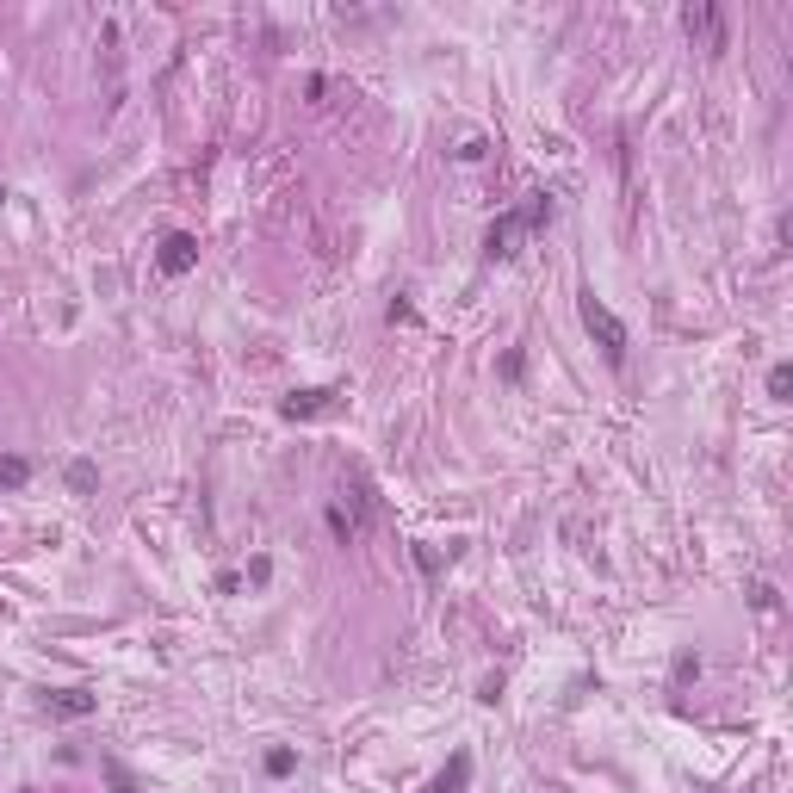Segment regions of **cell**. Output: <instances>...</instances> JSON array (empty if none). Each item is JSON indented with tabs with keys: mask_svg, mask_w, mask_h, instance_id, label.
Segmentation results:
<instances>
[{
	"mask_svg": "<svg viewBox=\"0 0 793 793\" xmlns=\"http://www.w3.org/2000/svg\"><path fill=\"white\" fill-rule=\"evenodd\" d=\"M539 224H552V199H545V192H533L521 211H509V217H496V224H490L484 255H490V261H509V255H515V242H521L527 230H539Z\"/></svg>",
	"mask_w": 793,
	"mask_h": 793,
	"instance_id": "6da1fadb",
	"label": "cell"
},
{
	"mask_svg": "<svg viewBox=\"0 0 793 793\" xmlns=\"http://www.w3.org/2000/svg\"><path fill=\"white\" fill-rule=\"evenodd\" d=\"M576 310H583V329L601 341V354L620 366V360H626V323H620V316H614V310H608L595 291H583V304H576Z\"/></svg>",
	"mask_w": 793,
	"mask_h": 793,
	"instance_id": "7a4b0ae2",
	"label": "cell"
},
{
	"mask_svg": "<svg viewBox=\"0 0 793 793\" xmlns=\"http://www.w3.org/2000/svg\"><path fill=\"white\" fill-rule=\"evenodd\" d=\"M161 273L168 279H180V273H192V261H199V236H186V230H174V236H161Z\"/></svg>",
	"mask_w": 793,
	"mask_h": 793,
	"instance_id": "3957f363",
	"label": "cell"
},
{
	"mask_svg": "<svg viewBox=\"0 0 793 793\" xmlns=\"http://www.w3.org/2000/svg\"><path fill=\"white\" fill-rule=\"evenodd\" d=\"M44 713H56V719H87V713H94V694H87V688H56V694H44Z\"/></svg>",
	"mask_w": 793,
	"mask_h": 793,
	"instance_id": "277c9868",
	"label": "cell"
},
{
	"mask_svg": "<svg viewBox=\"0 0 793 793\" xmlns=\"http://www.w3.org/2000/svg\"><path fill=\"white\" fill-rule=\"evenodd\" d=\"M682 25H688V31H700V37H707L713 50L725 44V19H719L713 6H688V12H682Z\"/></svg>",
	"mask_w": 793,
	"mask_h": 793,
	"instance_id": "5b68a950",
	"label": "cell"
},
{
	"mask_svg": "<svg viewBox=\"0 0 793 793\" xmlns=\"http://www.w3.org/2000/svg\"><path fill=\"white\" fill-rule=\"evenodd\" d=\"M465 781H471V756L459 750V756H453V763L434 775V788H428V793H465Z\"/></svg>",
	"mask_w": 793,
	"mask_h": 793,
	"instance_id": "8992f818",
	"label": "cell"
},
{
	"mask_svg": "<svg viewBox=\"0 0 793 793\" xmlns=\"http://www.w3.org/2000/svg\"><path fill=\"white\" fill-rule=\"evenodd\" d=\"M329 403V391H291L285 396V421H304V415H316Z\"/></svg>",
	"mask_w": 793,
	"mask_h": 793,
	"instance_id": "52a82bcc",
	"label": "cell"
},
{
	"mask_svg": "<svg viewBox=\"0 0 793 793\" xmlns=\"http://www.w3.org/2000/svg\"><path fill=\"white\" fill-rule=\"evenodd\" d=\"M25 478H31V459H19V453H6V459H0V484H6V490H19Z\"/></svg>",
	"mask_w": 793,
	"mask_h": 793,
	"instance_id": "ba28073f",
	"label": "cell"
},
{
	"mask_svg": "<svg viewBox=\"0 0 793 793\" xmlns=\"http://www.w3.org/2000/svg\"><path fill=\"white\" fill-rule=\"evenodd\" d=\"M94 484H100V471H94L87 459H75V465H69V490H81V496H87Z\"/></svg>",
	"mask_w": 793,
	"mask_h": 793,
	"instance_id": "9c48e42d",
	"label": "cell"
},
{
	"mask_svg": "<svg viewBox=\"0 0 793 793\" xmlns=\"http://www.w3.org/2000/svg\"><path fill=\"white\" fill-rule=\"evenodd\" d=\"M106 781H112V793H136L131 769H125V763H119V756H106Z\"/></svg>",
	"mask_w": 793,
	"mask_h": 793,
	"instance_id": "30bf717a",
	"label": "cell"
},
{
	"mask_svg": "<svg viewBox=\"0 0 793 793\" xmlns=\"http://www.w3.org/2000/svg\"><path fill=\"white\" fill-rule=\"evenodd\" d=\"M329 533H335V539H354V533H360V521H354L347 509H329Z\"/></svg>",
	"mask_w": 793,
	"mask_h": 793,
	"instance_id": "8fae6325",
	"label": "cell"
},
{
	"mask_svg": "<svg viewBox=\"0 0 793 793\" xmlns=\"http://www.w3.org/2000/svg\"><path fill=\"white\" fill-rule=\"evenodd\" d=\"M793 391V366H775L769 372V396H788Z\"/></svg>",
	"mask_w": 793,
	"mask_h": 793,
	"instance_id": "7c38bea8",
	"label": "cell"
},
{
	"mask_svg": "<svg viewBox=\"0 0 793 793\" xmlns=\"http://www.w3.org/2000/svg\"><path fill=\"white\" fill-rule=\"evenodd\" d=\"M291 763H298L291 750H273V756H266V775H291Z\"/></svg>",
	"mask_w": 793,
	"mask_h": 793,
	"instance_id": "4fadbf2b",
	"label": "cell"
},
{
	"mask_svg": "<svg viewBox=\"0 0 793 793\" xmlns=\"http://www.w3.org/2000/svg\"><path fill=\"white\" fill-rule=\"evenodd\" d=\"M688 675H700V658H694V651H682V658H675V682H688Z\"/></svg>",
	"mask_w": 793,
	"mask_h": 793,
	"instance_id": "5bb4252c",
	"label": "cell"
},
{
	"mask_svg": "<svg viewBox=\"0 0 793 793\" xmlns=\"http://www.w3.org/2000/svg\"><path fill=\"white\" fill-rule=\"evenodd\" d=\"M750 601H756V608H775L781 595H775V583H756V589H750Z\"/></svg>",
	"mask_w": 793,
	"mask_h": 793,
	"instance_id": "9a60e30c",
	"label": "cell"
},
{
	"mask_svg": "<svg viewBox=\"0 0 793 793\" xmlns=\"http://www.w3.org/2000/svg\"><path fill=\"white\" fill-rule=\"evenodd\" d=\"M0 205H6V192H0Z\"/></svg>",
	"mask_w": 793,
	"mask_h": 793,
	"instance_id": "2e32d148",
	"label": "cell"
}]
</instances>
